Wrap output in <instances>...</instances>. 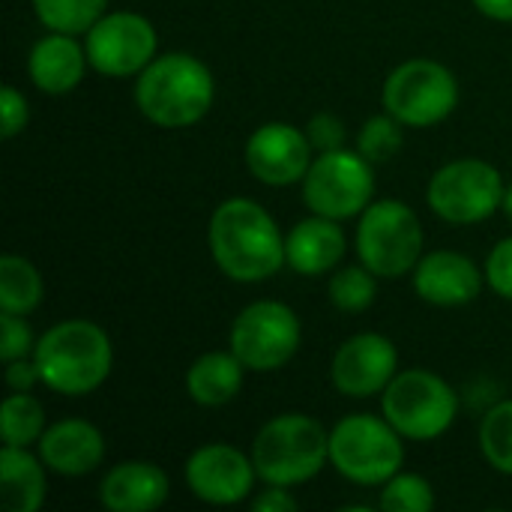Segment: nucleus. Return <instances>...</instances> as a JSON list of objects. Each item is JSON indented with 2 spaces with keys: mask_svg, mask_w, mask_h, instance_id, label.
Masks as SVG:
<instances>
[{
  "mask_svg": "<svg viewBox=\"0 0 512 512\" xmlns=\"http://www.w3.org/2000/svg\"><path fill=\"white\" fill-rule=\"evenodd\" d=\"M381 102L408 129H429L456 111L459 81L450 66L432 57H411L387 75Z\"/></svg>",
  "mask_w": 512,
  "mask_h": 512,
  "instance_id": "nucleus-8",
  "label": "nucleus"
},
{
  "mask_svg": "<svg viewBox=\"0 0 512 512\" xmlns=\"http://www.w3.org/2000/svg\"><path fill=\"white\" fill-rule=\"evenodd\" d=\"M36 453L51 474L87 477L105 459V438L90 420L63 417L57 423H48L45 435L36 444Z\"/></svg>",
  "mask_w": 512,
  "mask_h": 512,
  "instance_id": "nucleus-17",
  "label": "nucleus"
},
{
  "mask_svg": "<svg viewBox=\"0 0 512 512\" xmlns=\"http://www.w3.org/2000/svg\"><path fill=\"white\" fill-rule=\"evenodd\" d=\"M297 507H300L297 498L285 486H267L252 498V510L255 512H297Z\"/></svg>",
  "mask_w": 512,
  "mask_h": 512,
  "instance_id": "nucleus-35",
  "label": "nucleus"
},
{
  "mask_svg": "<svg viewBox=\"0 0 512 512\" xmlns=\"http://www.w3.org/2000/svg\"><path fill=\"white\" fill-rule=\"evenodd\" d=\"M312 141L306 129L294 123H261L246 141V168L264 186H294L303 183L312 165Z\"/></svg>",
  "mask_w": 512,
  "mask_h": 512,
  "instance_id": "nucleus-15",
  "label": "nucleus"
},
{
  "mask_svg": "<svg viewBox=\"0 0 512 512\" xmlns=\"http://www.w3.org/2000/svg\"><path fill=\"white\" fill-rule=\"evenodd\" d=\"M171 495V480L156 462L129 459L114 465L99 483V501L111 512H153Z\"/></svg>",
  "mask_w": 512,
  "mask_h": 512,
  "instance_id": "nucleus-19",
  "label": "nucleus"
},
{
  "mask_svg": "<svg viewBox=\"0 0 512 512\" xmlns=\"http://www.w3.org/2000/svg\"><path fill=\"white\" fill-rule=\"evenodd\" d=\"M480 450L498 474L512 477V399L486 411L480 423Z\"/></svg>",
  "mask_w": 512,
  "mask_h": 512,
  "instance_id": "nucleus-27",
  "label": "nucleus"
},
{
  "mask_svg": "<svg viewBox=\"0 0 512 512\" xmlns=\"http://www.w3.org/2000/svg\"><path fill=\"white\" fill-rule=\"evenodd\" d=\"M84 48L90 69L108 78H135L144 72L156 51H159V33L150 18L132 9L105 12L87 33Z\"/></svg>",
  "mask_w": 512,
  "mask_h": 512,
  "instance_id": "nucleus-12",
  "label": "nucleus"
},
{
  "mask_svg": "<svg viewBox=\"0 0 512 512\" xmlns=\"http://www.w3.org/2000/svg\"><path fill=\"white\" fill-rule=\"evenodd\" d=\"M399 375V351L384 333H354L348 336L333 360L330 381L348 399H372L390 387Z\"/></svg>",
  "mask_w": 512,
  "mask_h": 512,
  "instance_id": "nucleus-14",
  "label": "nucleus"
},
{
  "mask_svg": "<svg viewBox=\"0 0 512 512\" xmlns=\"http://www.w3.org/2000/svg\"><path fill=\"white\" fill-rule=\"evenodd\" d=\"M480 15L492 18V21H504V24H512V0H471Z\"/></svg>",
  "mask_w": 512,
  "mask_h": 512,
  "instance_id": "nucleus-36",
  "label": "nucleus"
},
{
  "mask_svg": "<svg viewBox=\"0 0 512 512\" xmlns=\"http://www.w3.org/2000/svg\"><path fill=\"white\" fill-rule=\"evenodd\" d=\"M501 210L507 213V219L512 222V183L507 186V192H504V204H501Z\"/></svg>",
  "mask_w": 512,
  "mask_h": 512,
  "instance_id": "nucleus-37",
  "label": "nucleus"
},
{
  "mask_svg": "<svg viewBox=\"0 0 512 512\" xmlns=\"http://www.w3.org/2000/svg\"><path fill=\"white\" fill-rule=\"evenodd\" d=\"M504 192V177L492 162L456 159L432 174L426 201L447 225H477L501 210Z\"/></svg>",
  "mask_w": 512,
  "mask_h": 512,
  "instance_id": "nucleus-10",
  "label": "nucleus"
},
{
  "mask_svg": "<svg viewBox=\"0 0 512 512\" xmlns=\"http://www.w3.org/2000/svg\"><path fill=\"white\" fill-rule=\"evenodd\" d=\"M327 294H330V303L339 309V312H348V315H360L366 312L375 297H378V276L369 270V267H345V270H336L327 282Z\"/></svg>",
  "mask_w": 512,
  "mask_h": 512,
  "instance_id": "nucleus-26",
  "label": "nucleus"
},
{
  "mask_svg": "<svg viewBox=\"0 0 512 512\" xmlns=\"http://www.w3.org/2000/svg\"><path fill=\"white\" fill-rule=\"evenodd\" d=\"M357 258L378 279H402L414 273L423 252V225L420 216L399 198L372 201L360 213L357 225Z\"/></svg>",
  "mask_w": 512,
  "mask_h": 512,
  "instance_id": "nucleus-6",
  "label": "nucleus"
},
{
  "mask_svg": "<svg viewBox=\"0 0 512 512\" xmlns=\"http://www.w3.org/2000/svg\"><path fill=\"white\" fill-rule=\"evenodd\" d=\"M45 462L27 447H6L0 453V492L3 507L9 512H36L45 504L48 480Z\"/></svg>",
  "mask_w": 512,
  "mask_h": 512,
  "instance_id": "nucleus-22",
  "label": "nucleus"
},
{
  "mask_svg": "<svg viewBox=\"0 0 512 512\" xmlns=\"http://www.w3.org/2000/svg\"><path fill=\"white\" fill-rule=\"evenodd\" d=\"M303 129H306V135H309L315 153L339 150V147H345V141H348V129H345L342 117H336V114H330V111L312 114L309 123H306Z\"/></svg>",
  "mask_w": 512,
  "mask_h": 512,
  "instance_id": "nucleus-31",
  "label": "nucleus"
},
{
  "mask_svg": "<svg viewBox=\"0 0 512 512\" xmlns=\"http://www.w3.org/2000/svg\"><path fill=\"white\" fill-rule=\"evenodd\" d=\"M36 384H42V375H39L33 357H21V360L6 363V387L12 393H30Z\"/></svg>",
  "mask_w": 512,
  "mask_h": 512,
  "instance_id": "nucleus-34",
  "label": "nucleus"
},
{
  "mask_svg": "<svg viewBox=\"0 0 512 512\" xmlns=\"http://www.w3.org/2000/svg\"><path fill=\"white\" fill-rule=\"evenodd\" d=\"M252 462L267 486H303L330 465V432L309 414H276L258 429Z\"/></svg>",
  "mask_w": 512,
  "mask_h": 512,
  "instance_id": "nucleus-4",
  "label": "nucleus"
},
{
  "mask_svg": "<svg viewBox=\"0 0 512 512\" xmlns=\"http://www.w3.org/2000/svg\"><path fill=\"white\" fill-rule=\"evenodd\" d=\"M183 480L198 501L213 504V507H234L252 498L258 471H255L252 453L246 456L240 447L213 441V444L198 447L186 459Z\"/></svg>",
  "mask_w": 512,
  "mask_h": 512,
  "instance_id": "nucleus-13",
  "label": "nucleus"
},
{
  "mask_svg": "<svg viewBox=\"0 0 512 512\" xmlns=\"http://www.w3.org/2000/svg\"><path fill=\"white\" fill-rule=\"evenodd\" d=\"M303 342L300 318L279 300L249 303L231 324L228 348L249 372H279L294 360Z\"/></svg>",
  "mask_w": 512,
  "mask_h": 512,
  "instance_id": "nucleus-11",
  "label": "nucleus"
},
{
  "mask_svg": "<svg viewBox=\"0 0 512 512\" xmlns=\"http://www.w3.org/2000/svg\"><path fill=\"white\" fill-rule=\"evenodd\" d=\"M246 372L249 369L231 348L207 351L186 369V393L201 408H222L240 396Z\"/></svg>",
  "mask_w": 512,
  "mask_h": 512,
  "instance_id": "nucleus-21",
  "label": "nucleus"
},
{
  "mask_svg": "<svg viewBox=\"0 0 512 512\" xmlns=\"http://www.w3.org/2000/svg\"><path fill=\"white\" fill-rule=\"evenodd\" d=\"M33 348H36V336L24 321V315L0 312V360L12 363L21 357H33Z\"/></svg>",
  "mask_w": 512,
  "mask_h": 512,
  "instance_id": "nucleus-30",
  "label": "nucleus"
},
{
  "mask_svg": "<svg viewBox=\"0 0 512 512\" xmlns=\"http://www.w3.org/2000/svg\"><path fill=\"white\" fill-rule=\"evenodd\" d=\"M207 246L216 267L240 285L273 279L285 264V234L255 198H225L207 225Z\"/></svg>",
  "mask_w": 512,
  "mask_h": 512,
  "instance_id": "nucleus-1",
  "label": "nucleus"
},
{
  "mask_svg": "<svg viewBox=\"0 0 512 512\" xmlns=\"http://www.w3.org/2000/svg\"><path fill=\"white\" fill-rule=\"evenodd\" d=\"M132 96L150 123L162 129H183L210 114L216 102V78L195 54L168 51L156 54L153 63L135 75Z\"/></svg>",
  "mask_w": 512,
  "mask_h": 512,
  "instance_id": "nucleus-2",
  "label": "nucleus"
},
{
  "mask_svg": "<svg viewBox=\"0 0 512 512\" xmlns=\"http://www.w3.org/2000/svg\"><path fill=\"white\" fill-rule=\"evenodd\" d=\"M300 186L309 213L336 222L357 219L375 201V165L360 150H327L312 159Z\"/></svg>",
  "mask_w": 512,
  "mask_h": 512,
  "instance_id": "nucleus-9",
  "label": "nucleus"
},
{
  "mask_svg": "<svg viewBox=\"0 0 512 512\" xmlns=\"http://www.w3.org/2000/svg\"><path fill=\"white\" fill-rule=\"evenodd\" d=\"M378 507L384 512H429L435 510V489L426 477L399 471L384 483Z\"/></svg>",
  "mask_w": 512,
  "mask_h": 512,
  "instance_id": "nucleus-29",
  "label": "nucleus"
},
{
  "mask_svg": "<svg viewBox=\"0 0 512 512\" xmlns=\"http://www.w3.org/2000/svg\"><path fill=\"white\" fill-rule=\"evenodd\" d=\"M87 66H90L87 48L72 33L48 30L42 39L33 42V48L27 54V75H30L33 87L48 96L72 93L84 81Z\"/></svg>",
  "mask_w": 512,
  "mask_h": 512,
  "instance_id": "nucleus-18",
  "label": "nucleus"
},
{
  "mask_svg": "<svg viewBox=\"0 0 512 512\" xmlns=\"http://www.w3.org/2000/svg\"><path fill=\"white\" fill-rule=\"evenodd\" d=\"M0 429L6 447H33L48 429L45 408L30 393H9L0 411Z\"/></svg>",
  "mask_w": 512,
  "mask_h": 512,
  "instance_id": "nucleus-24",
  "label": "nucleus"
},
{
  "mask_svg": "<svg viewBox=\"0 0 512 512\" xmlns=\"http://www.w3.org/2000/svg\"><path fill=\"white\" fill-rule=\"evenodd\" d=\"M330 465L354 486H384L405 465V438L387 417L348 414L330 429Z\"/></svg>",
  "mask_w": 512,
  "mask_h": 512,
  "instance_id": "nucleus-5",
  "label": "nucleus"
},
{
  "mask_svg": "<svg viewBox=\"0 0 512 512\" xmlns=\"http://www.w3.org/2000/svg\"><path fill=\"white\" fill-rule=\"evenodd\" d=\"M27 120H30V102H27V96L18 87L3 84V90H0V123H3L0 135L3 138L21 135L27 129Z\"/></svg>",
  "mask_w": 512,
  "mask_h": 512,
  "instance_id": "nucleus-33",
  "label": "nucleus"
},
{
  "mask_svg": "<svg viewBox=\"0 0 512 512\" xmlns=\"http://www.w3.org/2000/svg\"><path fill=\"white\" fill-rule=\"evenodd\" d=\"M348 240L336 219L327 216H306L285 234V255L288 267L300 276H324L333 273L336 264L345 258Z\"/></svg>",
  "mask_w": 512,
  "mask_h": 512,
  "instance_id": "nucleus-20",
  "label": "nucleus"
},
{
  "mask_svg": "<svg viewBox=\"0 0 512 512\" xmlns=\"http://www.w3.org/2000/svg\"><path fill=\"white\" fill-rule=\"evenodd\" d=\"M42 384L60 396H87L99 390L114 366V345L108 333L87 318H69L48 327L33 348Z\"/></svg>",
  "mask_w": 512,
  "mask_h": 512,
  "instance_id": "nucleus-3",
  "label": "nucleus"
},
{
  "mask_svg": "<svg viewBox=\"0 0 512 512\" xmlns=\"http://www.w3.org/2000/svg\"><path fill=\"white\" fill-rule=\"evenodd\" d=\"M486 285L512 303V237H504L501 243H495V249L486 258Z\"/></svg>",
  "mask_w": 512,
  "mask_h": 512,
  "instance_id": "nucleus-32",
  "label": "nucleus"
},
{
  "mask_svg": "<svg viewBox=\"0 0 512 512\" xmlns=\"http://www.w3.org/2000/svg\"><path fill=\"white\" fill-rule=\"evenodd\" d=\"M33 12L45 30L78 36L108 12V0H33Z\"/></svg>",
  "mask_w": 512,
  "mask_h": 512,
  "instance_id": "nucleus-25",
  "label": "nucleus"
},
{
  "mask_svg": "<svg viewBox=\"0 0 512 512\" xmlns=\"http://www.w3.org/2000/svg\"><path fill=\"white\" fill-rule=\"evenodd\" d=\"M45 297V285L39 270L21 258V255H3L0 258V312L12 315H30L39 309Z\"/></svg>",
  "mask_w": 512,
  "mask_h": 512,
  "instance_id": "nucleus-23",
  "label": "nucleus"
},
{
  "mask_svg": "<svg viewBox=\"0 0 512 512\" xmlns=\"http://www.w3.org/2000/svg\"><path fill=\"white\" fill-rule=\"evenodd\" d=\"M411 276L417 297L441 309H459L474 303L486 285V270H480L468 255L456 249L426 252Z\"/></svg>",
  "mask_w": 512,
  "mask_h": 512,
  "instance_id": "nucleus-16",
  "label": "nucleus"
},
{
  "mask_svg": "<svg viewBox=\"0 0 512 512\" xmlns=\"http://www.w3.org/2000/svg\"><path fill=\"white\" fill-rule=\"evenodd\" d=\"M381 411L405 441H435L459 417V393L432 369H402L381 393Z\"/></svg>",
  "mask_w": 512,
  "mask_h": 512,
  "instance_id": "nucleus-7",
  "label": "nucleus"
},
{
  "mask_svg": "<svg viewBox=\"0 0 512 512\" xmlns=\"http://www.w3.org/2000/svg\"><path fill=\"white\" fill-rule=\"evenodd\" d=\"M405 123H399L390 111L384 114H375L369 117L360 132H357V150L372 162V165H381V162H390L402 144H405Z\"/></svg>",
  "mask_w": 512,
  "mask_h": 512,
  "instance_id": "nucleus-28",
  "label": "nucleus"
}]
</instances>
